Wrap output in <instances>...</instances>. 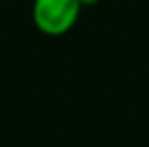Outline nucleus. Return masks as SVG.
Wrapping results in <instances>:
<instances>
[{"instance_id": "nucleus-1", "label": "nucleus", "mask_w": 149, "mask_h": 147, "mask_svg": "<svg viewBox=\"0 0 149 147\" xmlns=\"http://www.w3.org/2000/svg\"><path fill=\"white\" fill-rule=\"evenodd\" d=\"M81 8L79 0H34L32 21L40 32L62 36L77 23Z\"/></svg>"}, {"instance_id": "nucleus-2", "label": "nucleus", "mask_w": 149, "mask_h": 147, "mask_svg": "<svg viewBox=\"0 0 149 147\" xmlns=\"http://www.w3.org/2000/svg\"><path fill=\"white\" fill-rule=\"evenodd\" d=\"M100 0H79L81 6H95V4H98Z\"/></svg>"}]
</instances>
